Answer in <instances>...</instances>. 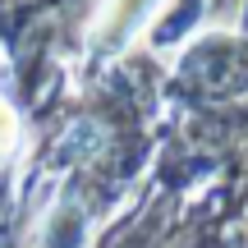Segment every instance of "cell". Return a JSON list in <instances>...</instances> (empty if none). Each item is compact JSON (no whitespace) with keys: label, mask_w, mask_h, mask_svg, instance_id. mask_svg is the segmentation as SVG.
Instances as JSON below:
<instances>
[{"label":"cell","mask_w":248,"mask_h":248,"mask_svg":"<svg viewBox=\"0 0 248 248\" xmlns=\"http://www.w3.org/2000/svg\"><path fill=\"white\" fill-rule=\"evenodd\" d=\"M142 9H147V0H115V9H110V42H115V37L142 14Z\"/></svg>","instance_id":"cell-1"},{"label":"cell","mask_w":248,"mask_h":248,"mask_svg":"<svg viewBox=\"0 0 248 248\" xmlns=\"http://www.w3.org/2000/svg\"><path fill=\"white\" fill-rule=\"evenodd\" d=\"M14 138V115H9V106L0 101V142H9Z\"/></svg>","instance_id":"cell-2"}]
</instances>
